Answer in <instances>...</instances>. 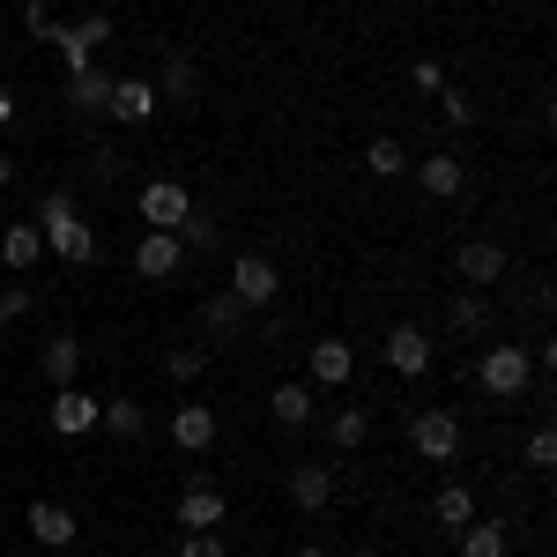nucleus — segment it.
<instances>
[{"label": "nucleus", "instance_id": "obj_21", "mask_svg": "<svg viewBox=\"0 0 557 557\" xmlns=\"http://www.w3.org/2000/svg\"><path fill=\"white\" fill-rule=\"evenodd\" d=\"M75 372H83V335H52V343H45V380L75 386Z\"/></svg>", "mask_w": 557, "mask_h": 557}, {"label": "nucleus", "instance_id": "obj_24", "mask_svg": "<svg viewBox=\"0 0 557 557\" xmlns=\"http://www.w3.org/2000/svg\"><path fill=\"white\" fill-rule=\"evenodd\" d=\"M67 104H75V112H104V104H112V75H104V67L67 75Z\"/></svg>", "mask_w": 557, "mask_h": 557}, {"label": "nucleus", "instance_id": "obj_35", "mask_svg": "<svg viewBox=\"0 0 557 557\" xmlns=\"http://www.w3.org/2000/svg\"><path fill=\"white\" fill-rule=\"evenodd\" d=\"M178 557H231V550H223V535L209 528V535H186V543H178Z\"/></svg>", "mask_w": 557, "mask_h": 557}, {"label": "nucleus", "instance_id": "obj_7", "mask_svg": "<svg viewBox=\"0 0 557 557\" xmlns=\"http://www.w3.org/2000/svg\"><path fill=\"white\" fill-rule=\"evenodd\" d=\"M186 209H194V194H186L178 178H149V186H141V223H149V231H178Z\"/></svg>", "mask_w": 557, "mask_h": 557}, {"label": "nucleus", "instance_id": "obj_14", "mask_svg": "<svg viewBox=\"0 0 557 557\" xmlns=\"http://www.w3.org/2000/svg\"><path fill=\"white\" fill-rule=\"evenodd\" d=\"M246 320H253V305L231 298V290H209V298H201V327H209L215 343H238V335H246Z\"/></svg>", "mask_w": 557, "mask_h": 557}, {"label": "nucleus", "instance_id": "obj_37", "mask_svg": "<svg viewBox=\"0 0 557 557\" xmlns=\"http://www.w3.org/2000/svg\"><path fill=\"white\" fill-rule=\"evenodd\" d=\"M0 305H8V320H23V312H30V305H38V298H30V290L15 283V290H0Z\"/></svg>", "mask_w": 557, "mask_h": 557}, {"label": "nucleus", "instance_id": "obj_20", "mask_svg": "<svg viewBox=\"0 0 557 557\" xmlns=\"http://www.w3.org/2000/svg\"><path fill=\"white\" fill-rule=\"evenodd\" d=\"M446 327H454V335H483V327H491V298H483V290H454V298H446Z\"/></svg>", "mask_w": 557, "mask_h": 557}, {"label": "nucleus", "instance_id": "obj_12", "mask_svg": "<svg viewBox=\"0 0 557 557\" xmlns=\"http://www.w3.org/2000/svg\"><path fill=\"white\" fill-rule=\"evenodd\" d=\"M178 260H186V246H178L172 231H149V238L134 246V275H141V283H172Z\"/></svg>", "mask_w": 557, "mask_h": 557}, {"label": "nucleus", "instance_id": "obj_22", "mask_svg": "<svg viewBox=\"0 0 557 557\" xmlns=\"http://www.w3.org/2000/svg\"><path fill=\"white\" fill-rule=\"evenodd\" d=\"M431 520H438L446 535H461V528L475 520V498H469V483H446V491L431 498Z\"/></svg>", "mask_w": 557, "mask_h": 557}, {"label": "nucleus", "instance_id": "obj_29", "mask_svg": "<svg viewBox=\"0 0 557 557\" xmlns=\"http://www.w3.org/2000/svg\"><path fill=\"white\" fill-rule=\"evenodd\" d=\"M364 172H372V178H401V172H409V149H401L394 134H380V141L364 149Z\"/></svg>", "mask_w": 557, "mask_h": 557}, {"label": "nucleus", "instance_id": "obj_18", "mask_svg": "<svg viewBox=\"0 0 557 557\" xmlns=\"http://www.w3.org/2000/svg\"><path fill=\"white\" fill-rule=\"evenodd\" d=\"M417 178H424V194H438V201H454V194L469 186V164H461L454 149H438V157H424V164H417Z\"/></svg>", "mask_w": 557, "mask_h": 557}, {"label": "nucleus", "instance_id": "obj_33", "mask_svg": "<svg viewBox=\"0 0 557 557\" xmlns=\"http://www.w3.org/2000/svg\"><path fill=\"white\" fill-rule=\"evenodd\" d=\"M201 364H209V349H172V357H164L172 380H201Z\"/></svg>", "mask_w": 557, "mask_h": 557}, {"label": "nucleus", "instance_id": "obj_11", "mask_svg": "<svg viewBox=\"0 0 557 557\" xmlns=\"http://www.w3.org/2000/svg\"><path fill=\"white\" fill-rule=\"evenodd\" d=\"M506 268H513V260H506V246H491V238H469V246L454 253V275H461L469 290H491Z\"/></svg>", "mask_w": 557, "mask_h": 557}, {"label": "nucleus", "instance_id": "obj_16", "mask_svg": "<svg viewBox=\"0 0 557 557\" xmlns=\"http://www.w3.org/2000/svg\"><path fill=\"white\" fill-rule=\"evenodd\" d=\"M30 535H38L45 550H67V543H75V535H83V520L67 513V506H60V498H38V506H30Z\"/></svg>", "mask_w": 557, "mask_h": 557}, {"label": "nucleus", "instance_id": "obj_1", "mask_svg": "<svg viewBox=\"0 0 557 557\" xmlns=\"http://www.w3.org/2000/svg\"><path fill=\"white\" fill-rule=\"evenodd\" d=\"M30 38H38V45H60L67 75H89V67H97V52L112 45V23H104V15H83V23H52L38 0H30Z\"/></svg>", "mask_w": 557, "mask_h": 557}, {"label": "nucleus", "instance_id": "obj_5", "mask_svg": "<svg viewBox=\"0 0 557 557\" xmlns=\"http://www.w3.org/2000/svg\"><path fill=\"white\" fill-rule=\"evenodd\" d=\"M275 290H283V275H275L268 253H238L231 260V298H246L260 312V305H275Z\"/></svg>", "mask_w": 557, "mask_h": 557}, {"label": "nucleus", "instance_id": "obj_28", "mask_svg": "<svg viewBox=\"0 0 557 557\" xmlns=\"http://www.w3.org/2000/svg\"><path fill=\"white\" fill-rule=\"evenodd\" d=\"M327 438H335V446H343V454H357V446H364V438H372V417H364V409H357V401H349V409H335V417H327Z\"/></svg>", "mask_w": 557, "mask_h": 557}, {"label": "nucleus", "instance_id": "obj_32", "mask_svg": "<svg viewBox=\"0 0 557 557\" xmlns=\"http://www.w3.org/2000/svg\"><path fill=\"white\" fill-rule=\"evenodd\" d=\"M520 461H528V469H550V461H557V438H550V424H535V431H528Z\"/></svg>", "mask_w": 557, "mask_h": 557}, {"label": "nucleus", "instance_id": "obj_2", "mask_svg": "<svg viewBox=\"0 0 557 557\" xmlns=\"http://www.w3.org/2000/svg\"><path fill=\"white\" fill-rule=\"evenodd\" d=\"M30 223L45 231V246H52V253L67 260V268H89V260H97V231L83 223V209H75V194H45Z\"/></svg>", "mask_w": 557, "mask_h": 557}, {"label": "nucleus", "instance_id": "obj_17", "mask_svg": "<svg viewBox=\"0 0 557 557\" xmlns=\"http://www.w3.org/2000/svg\"><path fill=\"white\" fill-rule=\"evenodd\" d=\"M172 446L178 454H209L215 446V409L209 401H186V409L172 417Z\"/></svg>", "mask_w": 557, "mask_h": 557}, {"label": "nucleus", "instance_id": "obj_8", "mask_svg": "<svg viewBox=\"0 0 557 557\" xmlns=\"http://www.w3.org/2000/svg\"><path fill=\"white\" fill-rule=\"evenodd\" d=\"M223 520H231V506H223V491H215L209 475H201V483H186V498H178V528H186V535H223Z\"/></svg>", "mask_w": 557, "mask_h": 557}, {"label": "nucleus", "instance_id": "obj_23", "mask_svg": "<svg viewBox=\"0 0 557 557\" xmlns=\"http://www.w3.org/2000/svg\"><path fill=\"white\" fill-rule=\"evenodd\" d=\"M268 409H275V424H290V431L312 424V386H305V380H283L275 394H268Z\"/></svg>", "mask_w": 557, "mask_h": 557}, {"label": "nucleus", "instance_id": "obj_3", "mask_svg": "<svg viewBox=\"0 0 557 557\" xmlns=\"http://www.w3.org/2000/svg\"><path fill=\"white\" fill-rule=\"evenodd\" d=\"M475 386H483L491 401H520V394L535 386V349L528 343H491L475 357Z\"/></svg>", "mask_w": 557, "mask_h": 557}, {"label": "nucleus", "instance_id": "obj_19", "mask_svg": "<svg viewBox=\"0 0 557 557\" xmlns=\"http://www.w3.org/2000/svg\"><path fill=\"white\" fill-rule=\"evenodd\" d=\"M97 424L112 431V438H149V409H141L134 394H112V401L97 409Z\"/></svg>", "mask_w": 557, "mask_h": 557}, {"label": "nucleus", "instance_id": "obj_4", "mask_svg": "<svg viewBox=\"0 0 557 557\" xmlns=\"http://www.w3.org/2000/svg\"><path fill=\"white\" fill-rule=\"evenodd\" d=\"M409 446H417L424 461H454V454H461V417H454V409H417V417H409Z\"/></svg>", "mask_w": 557, "mask_h": 557}, {"label": "nucleus", "instance_id": "obj_27", "mask_svg": "<svg viewBox=\"0 0 557 557\" xmlns=\"http://www.w3.org/2000/svg\"><path fill=\"white\" fill-rule=\"evenodd\" d=\"M194 89H201V75H194V60H164V89H157V104H194Z\"/></svg>", "mask_w": 557, "mask_h": 557}, {"label": "nucleus", "instance_id": "obj_10", "mask_svg": "<svg viewBox=\"0 0 557 557\" xmlns=\"http://www.w3.org/2000/svg\"><path fill=\"white\" fill-rule=\"evenodd\" d=\"M290 506L298 513H327L335 506V461H298L290 469Z\"/></svg>", "mask_w": 557, "mask_h": 557}, {"label": "nucleus", "instance_id": "obj_31", "mask_svg": "<svg viewBox=\"0 0 557 557\" xmlns=\"http://www.w3.org/2000/svg\"><path fill=\"white\" fill-rule=\"evenodd\" d=\"M438 120H446L454 134H461V127H475V97H469V89H454V83H446V89H438Z\"/></svg>", "mask_w": 557, "mask_h": 557}, {"label": "nucleus", "instance_id": "obj_41", "mask_svg": "<svg viewBox=\"0 0 557 557\" xmlns=\"http://www.w3.org/2000/svg\"><path fill=\"white\" fill-rule=\"evenodd\" d=\"M349 557H386V550H349Z\"/></svg>", "mask_w": 557, "mask_h": 557}, {"label": "nucleus", "instance_id": "obj_36", "mask_svg": "<svg viewBox=\"0 0 557 557\" xmlns=\"http://www.w3.org/2000/svg\"><path fill=\"white\" fill-rule=\"evenodd\" d=\"M120 164H127L120 149H97V157H89V178H120Z\"/></svg>", "mask_w": 557, "mask_h": 557}, {"label": "nucleus", "instance_id": "obj_9", "mask_svg": "<svg viewBox=\"0 0 557 557\" xmlns=\"http://www.w3.org/2000/svg\"><path fill=\"white\" fill-rule=\"evenodd\" d=\"M104 112H112L120 127H149V120H157L164 104H157V83H141V75H120V83H112V104H104Z\"/></svg>", "mask_w": 557, "mask_h": 557}, {"label": "nucleus", "instance_id": "obj_30", "mask_svg": "<svg viewBox=\"0 0 557 557\" xmlns=\"http://www.w3.org/2000/svg\"><path fill=\"white\" fill-rule=\"evenodd\" d=\"M461 557H506V528L498 520H469L461 528Z\"/></svg>", "mask_w": 557, "mask_h": 557}, {"label": "nucleus", "instance_id": "obj_34", "mask_svg": "<svg viewBox=\"0 0 557 557\" xmlns=\"http://www.w3.org/2000/svg\"><path fill=\"white\" fill-rule=\"evenodd\" d=\"M409 83L424 89V97H438V89H446V67H438V60H417V67H409Z\"/></svg>", "mask_w": 557, "mask_h": 557}, {"label": "nucleus", "instance_id": "obj_13", "mask_svg": "<svg viewBox=\"0 0 557 557\" xmlns=\"http://www.w3.org/2000/svg\"><path fill=\"white\" fill-rule=\"evenodd\" d=\"M97 409H104L97 394L60 386V394H52V431H60V438H83V431H97Z\"/></svg>", "mask_w": 557, "mask_h": 557}, {"label": "nucleus", "instance_id": "obj_40", "mask_svg": "<svg viewBox=\"0 0 557 557\" xmlns=\"http://www.w3.org/2000/svg\"><path fill=\"white\" fill-rule=\"evenodd\" d=\"M290 557H327V550H290Z\"/></svg>", "mask_w": 557, "mask_h": 557}, {"label": "nucleus", "instance_id": "obj_26", "mask_svg": "<svg viewBox=\"0 0 557 557\" xmlns=\"http://www.w3.org/2000/svg\"><path fill=\"white\" fill-rule=\"evenodd\" d=\"M172 238L186 246V253H209L215 238H223V223H215V209H186V223H178Z\"/></svg>", "mask_w": 557, "mask_h": 557}, {"label": "nucleus", "instance_id": "obj_6", "mask_svg": "<svg viewBox=\"0 0 557 557\" xmlns=\"http://www.w3.org/2000/svg\"><path fill=\"white\" fill-rule=\"evenodd\" d=\"M386 372H401V380H424L431 372V335L424 327H409V320H401V327H386Z\"/></svg>", "mask_w": 557, "mask_h": 557}, {"label": "nucleus", "instance_id": "obj_39", "mask_svg": "<svg viewBox=\"0 0 557 557\" xmlns=\"http://www.w3.org/2000/svg\"><path fill=\"white\" fill-rule=\"evenodd\" d=\"M8 178H15V157H8V149H0V186H8Z\"/></svg>", "mask_w": 557, "mask_h": 557}, {"label": "nucleus", "instance_id": "obj_42", "mask_svg": "<svg viewBox=\"0 0 557 557\" xmlns=\"http://www.w3.org/2000/svg\"><path fill=\"white\" fill-rule=\"evenodd\" d=\"M0 335H8V305H0Z\"/></svg>", "mask_w": 557, "mask_h": 557}, {"label": "nucleus", "instance_id": "obj_25", "mask_svg": "<svg viewBox=\"0 0 557 557\" xmlns=\"http://www.w3.org/2000/svg\"><path fill=\"white\" fill-rule=\"evenodd\" d=\"M38 246H45L38 223H8V231H0V260H8V268H30V260H38Z\"/></svg>", "mask_w": 557, "mask_h": 557}, {"label": "nucleus", "instance_id": "obj_15", "mask_svg": "<svg viewBox=\"0 0 557 557\" xmlns=\"http://www.w3.org/2000/svg\"><path fill=\"white\" fill-rule=\"evenodd\" d=\"M305 372H312L305 386H349V372H357V349L327 335V343H312V357H305Z\"/></svg>", "mask_w": 557, "mask_h": 557}, {"label": "nucleus", "instance_id": "obj_38", "mask_svg": "<svg viewBox=\"0 0 557 557\" xmlns=\"http://www.w3.org/2000/svg\"><path fill=\"white\" fill-rule=\"evenodd\" d=\"M8 120H15V89L0 83V127H8Z\"/></svg>", "mask_w": 557, "mask_h": 557}]
</instances>
